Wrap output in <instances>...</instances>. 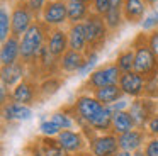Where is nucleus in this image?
Returning a JSON list of instances; mask_svg holds the SVG:
<instances>
[{
	"instance_id": "nucleus-4",
	"label": "nucleus",
	"mask_w": 158,
	"mask_h": 156,
	"mask_svg": "<svg viewBox=\"0 0 158 156\" xmlns=\"http://www.w3.org/2000/svg\"><path fill=\"white\" fill-rule=\"evenodd\" d=\"M83 26H85V34H87V41H89V51L87 53H99L106 46L107 39L110 36V31L107 27L104 17L95 12H90V15L85 19Z\"/></svg>"
},
{
	"instance_id": "nucleus-13",
	"label": "nucleus",
	"mask_w": 158,
	"mask_h": 156,
	"mask_svg": "<svg viewBox=\"0 0 158 156\" xmlns=\"http://www.w3.org/2000/svg\"><path fill=\"white\" fill-rule=\"evenodd\" d=\"M27 75H29V66L24 61H17V63L9 64V66H2V70H0L2 85L7 87L9 90H12L15 85H19Z\"/></svg>"
},
{
	"instance_id": "nucleus-17",
	"label": "nucleus",
	"mask_w": 158,
	"mask_h": 156,
	"mask_svg": "<svg viewBox=\"0 0 158 156\" xmlns=\"http://www.w3.org/2000/svg\"><path fill=\"white\" fill-rule=\"evenodd\" d=\"M119 139V148L124 149V151H129L134 153L138 149H143L144 142L148 141V134L144 129H133V131L126 132V134H121L117 136Z\"/></svg>"
},
{
	"instance_id": "nucleus-41",
	"label": "nucleus",
	"mask_w": 158,
	"mask_h": 156,
	"mask_svg": "<svg viewBox=\"0 0 158 156\" xmlns=\"http://www.w3.org/2000/svg\"><path fill=\"white\" fill-rule=\"evenodd\" d=\"M83 2H87V3H90V2H92V0H83Z\"/></svg>"
},
{
	"instance_id": "nucleus-29",
	"label": "nucleus",
	"mask_w": 158,
	"mask_h": 156,
	"mask_svg": "<svg viewBox=\"0 0 158 156\" xmlns=\"http://www.w3.org/2000/svg\"><path fill=\"white\" fill-rule=\"evenodd\" d=\"M144 97L158 100V73L146 78V87H144Z\"/></svg>"
},
{
	"instance_id": "nucleus-15",
	"label": "nucleus",
	"mask_w": 158,
	"mask_h": 156,
	"mask_svg": "<svg viewBox=\"0 0 158 156\" xmlns=\"http://www.w3.org/2000/svg\"><path fill=\"white\" fill-rule=\"evenodd\" d=\"M46 46L49 47L53 56L60 60V58L70 49L68 31H65L63 27H53L49 36H48V41H46Z\"/></svg>"
},
{
	"instance_id": "nucleus-36",
	"label": "nucleus",
	"mask_w": 158,
	"mask_h": 156,
	"mask_svg": "<svg viewBox=\"0 0 158 156\" xmlns=\"http://www.w3.org/2000/svg\"><path fill=\"white\" fill-rule=\"evenodd\" d=\"M116 156H133V153H129V151H124V149H119V151L116 153Z\"/></svg>"
},
{
	"instance_id": "nucleus-16",
	"label": "nucleus",
	"mask_w": 158,
	"mask_h": 156,
	"mask_svg": "<svg viewBox=\"0 0 158 156\" xmlns=\"http://www.w3.org/2000/svg\"><path fill=\"white\" fill-rule=\"evenodd\" d=\"M21 61V37L9 36L7 41L2 43L0 46V64L2 66H9Z\"/></svg>"
},
{
	"instance_id": "nucleus-37",
	"label": "nucleus",
	"mask_w": 158,
	"mask_h": 156,
	"mask_svg": "<svg viewBox=\"0 0 158 156\" xmlns=\"http://www.w3.org/2000/svg\"><path fill=\"white\" fill-rule=\"evenodd\" d=\"M144 3H146V7H155L158 5V0H143Z\"/></svg>"
},
{
	"instance_id": "nucleus-22",
	"label": "nucleus",
	"mask_w": 158,
	"mask_h": 156,
	"mask_svg": "<svg viewBox=\"0 0 158 156\" xmlns=\"http://www.w3.org/2000/svg\"><path fill=\"white\" fill-rule=\"evenodd\" d=\"M65 85V78L61 75H53V76H48L44 80L39 81L38 88H39V104L46 102L48 98H51L53 95H56L60 92V88H63Z\"/></svg>"
},
{
	"instance_id": "nucleus-7",
	"label": "nucleus",
	"mask_w": 158,
	"mask_h": 156,
	"mask_svg": "<svg viewBox=\"0 0 158 156\" xmlns=\"http://www.w3.org/2000/svg\"><path fill=\"white\" fill-rule=\"evenodd\" d=\"M38 85H39V81L27 75L21 83L15 85V87L10 90V100L19 102V104H24V105H29V107L39 104V88H38Z\"/></svg>"
},
{
	"instance_id": "nucleus-21",
	"label": "nucleus",
	"mask_w": 158,
	"mask_h": 156,
	"mask_svg": "<svg viewBox=\"0 0 158 156\" xmlns=\"http://www.w3.org/2000/svg\"><path fill=\"white\" fill-rule=\"evenodd\" d=\"M92 95L102 105H106V107H112L114 104H117V102H121V100L126 98V95H124L123 88L119 87V83H117V85H109V87H104V88H99V90L92 92Z\"/></svg>"
},
{
	"instance_id": "nucleus-39",
	"label": "nucleus",
	"mask_w": 158,
	"mask_h": 156,
	"mask_svg": "<svg viewBox=\"0 0 158 156\" xmlns=\"http://www.w3.org/2000/svg\"><path fill=\"white\" fill-rule=\"evenodd\" d=\"M133 156H146V154H144L143 149H138V151H134V153H133Z\"/></svg>"
},
{
	"instance_id": "nucleus-26",
	"label": "nucleus",
	"mask_w": 158,
	"mask_h": 156,
	"mask_svg": "<svg viewBox=\"0 0 158 156\" xmlns=\"http://www.w3.org/2000/svg\"><path fill=\"white\" fill-rule=\"evenodd\" d=\"M49 119L55 121L61 129H78L77 127L75 119H73V115L70 114L65 107H61V109H58V110H55L53 114H49Z\"/></svg>"
},
{
	"instance_id": "nucleus-2",
	"label": "nucleus",
	"mask_w": 158,
	"mask_h": 156,
	"mask_svg": "<svg viewBox=\"0 0 158 156\" xmlns=\"http://www.w3.org/2000/svg\"><path fill=\"white\" fill-rule=\"evenodd\" d=\"M131 47L134 49V71L143 75L144 78L158 73V58L148 43V34L144 31L138 32L131 41Z\"/></svg>"
},
{
	"instance_id": "nucleus-42",
	"label": "nucleus",
	"mask_w": 158,
	"mask_h": 156,
	"mask_svg": "<svg viewBox=\"0 0 158 156\" xmlns=\"http://www.w3.org/2000/svg\"><path fill=\"white\" fill-rule=\"evenodd\" d=\"M65 2H66V0H65Z\"/></svg>"
},
{
	"instance_id": "nucleus-28",
	"label": "nucleus",
	"mask_w": 158,
	"mask_h": 156,
	"mask_svg": "<svg viewBox=\"0 0 158 156\" xmlns=\"http://www.w3.org/2000/svg\"><path fill=\"white\" fill-rule=\"evenodd\" d=\"M63 129L56 124L55 121H51L49 117L43 119L41 124H39V134L41 136H48V138H56V136L61 132Z\"/></svg>"
},
{
	"instance_id": "nucleus-35",
	"label": "nucleus",
	"mask_w": 158,
	"mask_h": 156,
	"mask_svg": "<svg viewBox=\"0 0 158 156\" xmlns=\"http://www.w3.org/2000/svg\"><path fill=\"white\" fill-rule=\"evenodd\" d=\"M148 43H150V47L153 49L155 56L158 58V27L153 29L150 34H148Z\"/></svg>"
},
{
	"instance_id": "nucleus-9",
	"label": "nucleus",
	"mask_w": 158,
	"mask_h": 156,
	"mask_svg": "<svg viewBox=\"0 0 158 156\" xmlns=\"http://www.w3.org/2000/svg\"><path fill=\"white\" fill-rule=\"evenodd\" d=\"M39 19L49 27H61L68 24V9L65 0H48Z\"/></svg>"
},
{
	"instance_id": "nucleus-34",
	"label": "nucleus",
	"mask_w": 158,
	"mask_h": 156,
	"mask_svg": "<svg viewBox=\"0 0 158 156\" xmlns=\"http://www.w3.org/2000/svg\"><path fill=\"white\" fill-rule=\"evenodd\" d=\"M156 24H158V12H153L151 15L144 17V20H143V31H153V29H156Z\"/></svg>"
},
{
	"instance_id": "nucleus-11",
	"label": "nucleus",
	"mask_w": 158,
	"mask_h": 156,
	"mask_svg": "<svg viewBox=\"0 0 158 156\" xmlns=\"http://www.w3.org/2000/svg\"><path fill=\"white\" fill-rule=\"evenodd\" d=\"M119 87L123 88L124 95L129 98L144 97V87H146V78L136 71H127L123 73L119 78Z\"/></svg>"
},
{
	"instance_id": "nucleus-19",
	"label": "nucleus",
	"mask_w": 158,
	"mask_h": 156,
	"mask_svg": "<svg viewBox=\"0 0 158 156\" xmlns=\"http://www.w3.org/2000/svg\"><path fill=\"white\" fill-rule=\"evenodd\" d=\"M123 15L127 24H143L146 17V3L143 0H124Z\"/></svg>"
},
{
	"instance_id": "nucleus-33",
	"label": "nucleus",
	"mask_w": 158,
	"mask_h": 156,
	"mask_svg": "<svg viewBox=\"0 0 158 156\" xmlns=\"http://www.w3.org/2000/svg\"><path fill=\"white\" fill-rule=\"evenodd\" d=\"M46 2H48V0H26V3L29 5V9L34 12V15L38 17V19L41 17V12H43V9H44Z\"/></svg>"
},
{
	"instance_id": "nucleus-18",
	"label": "nucleus",
	"mask_w": 158,
	"mask_h": 156,
	"mask_svg": "<svg viewBox=\"0 0 158 156\" xmlns=\"http://www.w3.org/2000/svg\"><path fill=\"white\" fill-rule=\"evenodd\" d=\"M38 148L41 156H72L63 149V146L58 142L56 138H48V136H36V139H32Z\"/></svg>"
},
{
	"instance_id": "nucleus-31",
	"label": "nucleus",
	"mask_w": 158,
	"mask_h": 156,
	"mask_svg": "<svg viewBox=\"0 0 158 156\" xmlns=\"http://www.w3.org/2000/svg\"><path fill=\"white\" fill-rule=\"evenodd\" d=\"M143 151L146 156H158V138H148L143 146Z\"/></svg>"
},
{
	"instance_id": "nucleus-25",
	"label": "nucleus",
	"mask_w": 158,
	"mask_h": 156,
	"mask_svg": "<svg viewBox=\"0 0 158 156\" xmlns=\"http://www.w3.org/2000/svg\"><path fill=\"white\" fill-rule=\"evenodd\" d=\"M114 63L117 64L123 73H127V71H134V49L133 47H126V49L119 51L114 60Z\"/></svg>"
},
{
	"instance_id": "nucleus-30",
	"label": "nucleus",
	"mask_w": 158,
	"mask_h": 156,
	"mask_svg": "<svg viewBox=\"0 0 158 156\" xmlns=\"http://www.w3.org/2000/svg\"><path fill=\"white\" fill-rule=\"evenodd\" d=\"M109 9H110V0H92L90 2V10L102 17L109 12Z\"/></svg>"
},
{
	"instance_id": "nucleus-12",
	"label": "nucleus",
	"mask_w": 158,
	"mask_h": 156,
	"mask_svg": "<svg viewBox=\"0 0 158 156\" xmlns=\"http://www.w3.org/2000/svg\"><path fill=\"white\" fill-rule=\"evenodd\" d=\"M87 61H89V54L87 53L68 49L61 58H60V73L66 75V76L75 75V73H82V70L85 68Z\"/></svg>"
},
{
	"instance_id": "nucleus-24",
	"label": "nucleus",
	"mask_w": 158,
	"mask_h": 156,
	"mask_svg": "<svg viewBox=\"0 0 158 156\" xmlns=\"http://www.w3.org/2000/svg\"><path fill=\"white\" fill-rule=\"evenodd\" d=\"M66 9H68V24L85 22V19L90 15V3L83 0H66Z\"/></svg>"
},
{
	"instance_id": "nucleus-14",
	"label": "nucleus",
	"mask_w": 158,
	"mask_h": 156,
	"mask_svg": "<svg viewBox=\"0 0 158 156\" xmlns=\"http://www.w3.org/2000/svg\"><path fill=\"white\" fill-rule=\"evenodd\" d=\"M32 115V107L19 102L9 100L5 104H2V119L4 122L14 124V122H21V121H27Z\"/></svg>"
},
{
	"instance_id": "nucleus-40",
	"label": "nucleus",
	"mask_w": 158,
	"mask_h": 156,
	"mask_svg": "<svg viewBox=\"0 0 158 156\" xmlns=\"http://www.w3.org/2000/svg\"><path fill=\"white\" fill-rule=\"evenodd\" d=\"M2 2H4V3H5V2H14V0H2Z\"/></svg>"
},
{
	"instance_id": "nucleus-6",
	"label": "nucleus",
	"mask_w": 158,
	"mask_h": 156,
	"mask_svg": "<svg viewBox=\"0 0 158 156\" xmlns=\"http://www.w3.org/2000/svg\"><path fill=\"white\" fill-rule=\"evenodd\" d=\"M127 112L131 114L134 124L138 129H144L151 117L158 114V100L148 97H139V98H131L127 105Z\"/></svg>"
},
{
	"instance_id": "nucleus-3",
	"label": "nucleus",
	"mask_w": 158,
	"mask_h": 156,
	"mask_svg": "<svg viewBox=\"0 0 158 156\" xmlns=\"http://www.w3.org/2000/svg\"><path fill=\"white\" fill-rule=\"evenodd\" d=\"M121 75H123V71L117 68V64L114 61L112 63H106L102 66H99L97 70H94L85 78V81L78 88V93H92L99 88L109 87V85H117Z\"/></svg>"
},
{
	"instance_id": "nucleus-20",
	"label": "nucleus",
	"mask_w": 158,
	"mask_h": 156,
	"mask_svg": "<svg viewBox=\"0 0 158 156\" xmlns=\"http://www.w3.org/2000/svg\"><path fill=\"white\" fill-rule=\"evenodd\" d=\"M68 43H70V49L80 51V53H87V51H89V41H87L83 22L70 24V27H68Z\"/></svg>"
},
{
	"instance_id": "nucleus-38",
	"label": "nucleus",
	"mask_w": 158,
	"mask_h": 156,
	"mask_svg": "<svg viewBox=\"0 0 158 156\" xmlns=\"http://www.w3.org/2000/svg\"><path fill=\"white\" fill-rule=\"evenodd\" d=\"M73 156H94L92 153L89 151V149H87V151H82V153H77V154H73Z\"/></svg>"
},
{
	"instance_id": "nucleus-8",
	"label": "nucleus",
	"mask_w": 158,
	"mask_h": 156,
	"mask_svg": "<svg viewBox=\"0 0 158 156\" xmlns=\"http://www.w3.org/2000/svg\"><path fill=\"white\" fill-rule=\"evenodd\" d=\"M119 149V139L112 132H97L89 138V151L94 156H116Z\"/></svg>"
},
{
	"instance_id": "nucleus-23",
	"label": "nucleus",
	"mask_w": 158,
	"mask_h": 156,
	"mask_svg": "<svg viewBox=\"0 0 158 156\" xmlns=\"http://www.w3.org/2000/svg\"><path fill=\"white\" fill-rule=\"evenodd\" d=\"M136 129V124H134L131 114L127 112V109L124 110H114L112 114V129L110 132L116 136H121V134H126V132Z\"/></svg>"
},
{
	"instance_id": "nucleus-27",
	"label": "nucleus",
	"mask_w": 158,
	"mask_h": 156,
	"mask_svg": "<svg viewBox=\"0 0 158 156\" xmlns=\"http://www.w3.org/2000/svg\"><path fill=\"white\" fill-rule=\"evenodd\" d=\"M12 34V19H10V9H7L5 3L0 7V39L2 43L9 39Z\"/></svg>"
},
{
	"instance_id": "nucleus-32",
	"label": "nucleus",
	"mask_w": 158,
	"mask_h": 156,
	"mask_svg": "<svg viewBox=\"0 0 158 156\" xmlns=\"http://www.w3.org/2000/svg\"><path fill=\"white\" fill-rule=\"evenodd\" d=\"M144 131H146L148 138H158V114H155L153 117L148 121Z\"/></svg>"
},
{
	"instance_id": "nucleus-10",
	"label": "nucleus",
	"mask_w": 158,
	"mask_h": 156,
	"mask_svg": "<svg viewBox=\"0 0 158 156\" xmlns=\"http://www.w3.org/2000/svg\"><path fill=\"white\" fill-rule=\"evenodd\" d=\"M56 139L63 146V149L72 156L89 149V139L80 129H63L56 136Z\"/></svg>"
},
{
	"instance_id": "nucleus-5",
	"label": "nucleus",
	"mask_w": 158,
	"mask_h": 156,
	"mask_svg": "<svg viewBox=\"0 0 158 156\" xmlns=\"http://www.w3.org/2000/svg\"><path fill=\"white\" fill-rule=\"evenodd\" d=\"M10 19H12V36L22 37L27 29L38 20L26 0H14L10 7Z\"/></svg>"
},
{
	"instance_id": "nucleus-1",
	"label": "nucleus",
	"mask_w": 158,
	"mask_h": 156,
	"mask_svg": "<svg viewBox=\"0 0 158 156\" xmlns=\"http://www.w3.org/2000/svg\"><path fill=\"white\" fill-rule=\"evenodd\" d=\"M51 29L53 27L44 24L41 19H38L29 27L27 32L21 37V61H24L29 66L38 60L39 53H41V49L44 47L46 41H48Z\"/></svg>"
}]
</instances>
